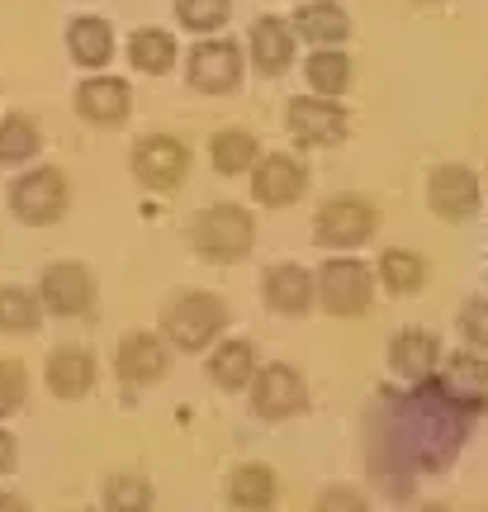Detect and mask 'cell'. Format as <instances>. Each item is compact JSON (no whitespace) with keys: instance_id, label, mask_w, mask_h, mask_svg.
Instances as JSON below:
<instances>
[{"instance_id":"8992f818","label":"cell","mask_w":488,"mask_h":512,"mask_svg":"<svg viewBox=\"0 0 488 512\" xmlns=\"http://www.w3.org/2000/svg\"><path fill=\"white\" fill-rule=\"evenodd\" d=\"M375 233H380V204L356 190H342L313 209V242L323 252H361L365 242H375Z\"/></svg>"},{"instance_id":"e0dca14e","label":"cell","mask_w":488,"mask_h":512,"mask_svg":"<svg viewBox=\"0 0 488 512\" xmlns=\"http://www.w3.org/2000/svg\"><path fill=\"white\" fill-rule=\"evenodd\" d=\"M247 176H252V200L266 209H290L308 190V166L290 152H261Z\"/></svg>"},{"instance_id":"4316f807","label":"cell","mask_w":488,"mask_h":512,"mask_svg":"<svg viewBox=\"0 0 488 512\" xmlns=\"http://www.w3.org/2000/svg\"><path fill=\"white\" fill-rule=\"evenodd\" d=\"M100 508L105 512H152L157 508V484L143 470H109L100 484Z\"/></svg>"},{"instance_id":"5b68a950","label":"cell","mask_w":488,"mask_h":512,"mask_svg":"<svg viewBox=\"0 0 488 512\" xmlns=\"http://www.w3.org/2000/svg\"><path fill=\"white\" fill-rule=\"evenodd\" d=\"M5 204H10V214L24 228H53L72 209V181H67L62 166H48V162L24 166L10 181V190H5Z\"/></svg>"},{"instance_id":"7402d4cb","label":"cell","mask_w":488,"mask_h":512,"mask_svg":"<svg viewBox=\"0 0 488 512\" xmlns=\"http://www.w3.org/2000/svg\"><path fill=\"white\" fill-rule=\"evenodd\" d=\"M223 498L237 512H271L280 503V475H275L266 460H242L223 479Z\"/></svg>"},{"instance_id":"9c48e42d","label":"cell","mask_w":488,"mask_h":512,"mask_svg":"<svg viewBox=\"0 0 488 512\" xmlns=\"http://www.w3.org/2000/svg\"><path fill=\"white\" fill-rule=\"evenodd\" d=\"M190 143L185 138H171V133H147L133 143L128 152V171H133V181L152 190V195H171V190H181L185 176H190Z\"/></svg>"},{"instance_id":"52a82bcc","label":"cell","mask_w":488,"mask_h":512,"mask_svg":"<svg viewBox=\"0 0 488 512\" xmlns=\"http://www.w3.org/2000/svg\"><path fill=\"white\" fill-rule=\"evenodd\" d=\"M247 403L261 422H290L313 408V389H308V375L299 366L266 361V366H256L252 384H247Z\"/></svg>"},{"instance_id":"9a60e30c","label":"cell","mask_w":488,"mask_h":512,"mask_svg":"<svg viewBox=\"0 0 488 512\" xmlns=\"http://www.w3.org/2000/svg\"><path fill=\"white\" fill-rule=\"evenodd\" d=\"M72 110L81 124L119 128V124H128V114H133V86L114 72H86L72 95Z\"/></svg>"},{"instance_id":"74e56055","label":"cell","mask_w":488,"mask_h":512,"mask_svg":"<svg viewBox=\"0 0 488 512\" xmlns=\"http://www.w3.org/2000/svg\"><path fill=\"white\" fill-rule=\"evenodd\" d=\"M408 512H455V508H451V503H413Z\"/></svg>"},{"instance_id":"f35d334b","label":"cell","mask_w":488,"mask_h":512,"mask_svg":"<svg viewBox=\"0 0 488 512\" xmlns=\"http://www.w3.org/2000/svg\"><path fill=\"white\" fill-rule=\"evenodd\" d=\"M413 5H422V10H441L446 0H413Z\"/></svg>"},{"instance_id":"30bf717a","label":"cell","mask_w":488,"mask_h":512,"mask_svg":"<svg viewBox=\"0 0 488 512\" xmlns=\"http://www.w3.org/2000/svg\"><path fill=\"white\" fill-rule=\"evenodd\" d=\"M441 394V399L460 408V413H470L474 422L488 418V356L484 351H451V356H441V366L436 375L427 380Z\"/></svg>"},{"instance_id":"3957f363","label":"cell","mask_w":488,"mask_h":512,"mask_svg":"<svg viewBox=\"0 0 488 512\" xmlns=\"http://www.w3.org/2000/svg\"><path fill=\"white\" fill-rule=\"evenodd\" d=\"M185 238H190V252L199 261H209V266H237L256 247V219L247 204L218 200V204H204L195 219H190Z\"/></svg>"},{"instance_id":"f546056e","label":"cell","mask_w":488,"mask_h":512,"mask_svg":"<svg viewBox=\"0 0 488 512\" xmlns=\"http://www.w3.org/2000/svg\"><path fill=\"white\" fill-rule=\"evenodd\" d=\"M38 152H43V128L34 114H0V166L38 162Z\"/></svg>"},{"instance_id":"ba28073f","label":"cell","mask_w":488,"mask_h":512,"mask_svg":"<svg viewBox=\"0 0 488 512\" xmlns=\"http://www.w3.org/2000/svg\"><path fill=\"white\" fill-rule=\"evenodd\" d=\"M38 304L48 318H91L95 304H100V290H95V271L76 256H62V261H48L43 275H38Z\"/></svg>"},{"instance_id":"1f68e13d","label":"cell","mask_w":488,"mask_h":512,"mask_svg":"<svg viewBox=\"0 0 488 512\" xmlns=\"http://www.w3.org/2000/svg\"><path fill=\"white\" fill-rule=\"evenodd\" d=\"M228 19H233V0H176V24L199 38L223 34Z\"/></svg>"},{"instance_id":"8fae6325","label":"cell","mask_w":488,"mask_h":512,"mask_svg":"<svg viewBox=\"0 0 488 512\" xmlns=\"http://www.w3.org/2000/svg\"><path fill=\"white\" fill-rule=\"evenodd\" d=\"M242 72H247V53H242V43L223 34L199 38L185 57V81L199 95H233L242 86Z\"/></svg>"},{"instance_id":"ab89813d","label":"cell","mask_w":488,"mask_h":512,"mask_svg":"<svg viewBox=\"0 0 488 512\" xmlns=\"http://www.w3.org/2000/svg\"><path fill=\"white\" fill-rule=\"evenodd\" d=\"M86 512H105V508H86Z\"/></svg>"},{"instance_id":"484cf974","label":"cell","mask_w":488,"mask_h":512,"mask_svg":"<svg viewBox=\"0 0 488 512\" xmlns=\"http://www.w3.org/2000/svg\"><path fill=\"white\" fill-rule=\"evenodd\" d=\"M176 57H181V43H176L171 29L147 24V29H133V34H128V67L138 76H166L176 67Z\"/></svg>"},{"instance_id":"f1b7e54d","label":"cell","mask_w":488,"mask_h":512,"mask_svg":"<svg viewBox=\"0 0 488 512\" xmlns=\"http://www.w3.org/2000/svg\"><path fill=\"white\" fill-rule=\"evenodd\" d=\"M304 81L313 95L342 100V95L351 91V81H356V62H351V53H342V48H313L304 62Z\"/></svg>"},{"instance_id":"7a4b0ae2","label":"cell","mask_w":488,"mask_h":512,"mask_svg":"<svg viewBox=\"0 0 488 512\" xmlns=\"http://www.w3.org/2000/svg\"><path fill=\"white\" fill-rule=\"evenodd\" d=\"M228 299L214 290H181L176 299L162 304V318H157V332H162L171 351H185V356H199L209 351L218 337H228Z\"/></svg>"},{"instance_id":"44dd1931","label":"cell","mask_w":488,"mask_h":512,"mask_svg":"<svg viewBox=\"0 0 488 512\" xmlns=\"http://www.w3.org/2000/svg\"><path fill=\"white\" fill-rule=\"evenodd\" d=\"M256 366H261V351L247 337H218L214 347H209V356H204V375L223 394H242L252 384Z\"/></svg>"},{"instance_id":"8d00e7d4","label":"cell","mask_w":488,"mask_h":512,"mask_svg":"<svg viewBox=\"0 0 488 512\" xmlns=\"http://www.w3.org/2000/svg\"><path fill=\"white\" fill-rule=\"evenodd\" d=\"M0 512H34V503L24 494H15V489H0Z\"/></svg>"},{"instance_id":"ac0fdd59","label":"cell","mask_w":488,"mask_h":512,"mask_svg":"<svg viewBox=\"0 0 488 512\" xmlns=\"http://www.w3.org/2000/svg\"><path fill=\"white\" fill-rule=\"evenodd\" d=\"M261 304L275 318H308L318 309V290H313V271L299 261H275L261 275Z\"/></svg>"},{"instance_id":"e575fe53","label":"cell","mask_w":488,"mask_h":512,"mask_svg":"<svg viewBox=\"0 0 488 512\" xmlns=\"http://www.w3.org/2000/svg\"><path fill=\"white\" fill-rule=\"evenodd\" d=\"M313 512H375V503H370V494L356 489V484H327V489H318V498H313Z\"/></svg>"},{"instance_id":"d6a6232c","label":"cell","mask_w":488,"mask_h":512,"mask_svg":"<svg viewBox=\"0 0 488 512\" xmlns=\"http://www.w3.org/2000/svg\"><path fill=\"white\" fill-rule=\"evenodd\" d=\"M455 332L470 351H484L488 356V294H470L460 299V313H455Z\"/></svg>"},{"instance_id":"4fadbf2b","label":"cell","mask_w":488,"mask_h":512,"mask_svg":"<svg viewBox=\"0 0 488 512\" xmlns=\"http://www.w3.org/2000/svg\"><path fill=\"white\" fill-rule=\"evenodd\" d=\"M427 209L441 223H470L484 209V185L479 171L465 162H436L427 171Z\"/></svg>"},{"instance_id":"d4e9b609","label":"cell","mask_w":488,"mask_h":512,"mask_svg":"<svg viewBox=\"0 0 488 512\" xmlns=\"http://www.w3.org/2000/svg\"><path fill=\"white\" fill-rule=\"evenodd\" d=\"M114 24L100 15H76L67 24V53H72L76 67H86V72H105L109 62H114Z\"/></svg>"},{"instance_id":"ffe728a7","label":"cell","mask_w":488,"mask_h":512,"mask_svg":"<svg viewBox=\"0 0 488 512\" xmlns=\"http://www.w3.org/2000/svg\"><path fill=\"white\" fill-rule=\"evenodd\" d=\"M294 53H299V34H294L290 19L280 15H261L247 34V57L261 76H285L294 67Z\"/></svg>"},{"instance_id":"603a6c76","label":"cell","mask_w":488,"mask_h":512,"mask_svg":"<svg viewBox=\"0 0 488 512\" xmlns=\"http://www.w3.org/2000/svg\"><path fill=\"white\" fill-rule=\"evenodd\" d=\"M375 280H380L384 294H394V299H413V294L427 290V280H432V261L417 252V247H384L380 261H375Z\"/></svg>"},{"instance_id":"cb8c5ba5","label":"cell","mask_w":488,"mask_h":512,"mask_svg":"<svg viewBox=\"0 0 488 512\" xmlns=\"http://www.w3.org/2000/svg\"><path fill=\"white\" fill-rule=\"evenodd\" d=\"M294 34L304 38L308 48H342L351 38V15L337 0H304L294 10Z\"/></svg>"},{"instance_id":"836d02e7","label":"cell","mask_w":488,"mask_h":512,"mask_svg":"<svg viewBox=\"0 0 488 512\" xmlns=\"http://www.w3.org/2000/svg\"><path fill=\"white\" fill-rule=\"evenodd\" d=\"M29 403V366L15 356H0V422L15 418Z\"/></svg>"},{"instance_id":"5bb4252c","label":"cell","mask_w":488,"mask_h":512,"mask_svg":"<svg viewBox=\"0 0 488 512\" xmlns=\"http://www.w3.org/2000/svg\"><path fill=\"white\" fill-rule=\"evenodd\" d=\"M171 361H176V351H171L162 332L133 328L114 347V380L124 389H152V384H162L171 375Z\"/></svg>"},{"instance_id":"83f0119b","label":"cell","mask_w":488,"mask_h":512,"mask_svg":"<svg viewBox=\"0 0 488 512\" xmlns=\"http://www.w3.org/2000/svg\"><path fill=\"white\" fill-rule=\"evenodd\" d=\"M261 157V143H256L252 128H218L214 138H209V166H214L218 176H247Z\"/></svg>"},{"instance_id":"d6986e66","label":"cell","mask_w":488,"mask_h":512,"mask_svg":"<svg viewBox=\"0 0 488 512\" xmlns=\"http://www.w3.org/2000/svg\"><path fill=\"white\" fill-rule=\"evenodd\" d=\"M95 380H100L95 351H86L81 342L48 351V361H43V384L57 403H81L95 389Z\"/></svg>"},{"instance_id":"6da1fadb","label":"cell","mask_w":488,"mask_h":512,"mask_svg":"<svg viewBox=\"0 0 488 512\" xmlns=\"http://www.w3.org/2000/svg\"><path fill=\"white\" fill-rule=\"evenodd\" d=\"M474 437V418L436 394L432 384L380 389L365 408V465L384 498L413 503L427 475H446Z\"/></svg>"},{"instance_id":"2e32d148","label":"cell","mask_w":488,"mask_h":512,"mask_svg":"<svg viewBox=\"0 0 488 512\" xmlns=\"http://www.w3.org/2000/svg\"><path fill=\"white\" fill-rule=\"evenodd\" d=\"M441 337L432 328H398L384 342V366L398 384H427L441 366Z\"/></svg>"},{"instance_id":"d590c367","label":"cell","mask_w":488,"mask_h":512,"mask_svg":"<svg viewBox=\"0 0 488 512\" xmlns=\"http://www.w3.org/2000/svg\"><path fill=\"white\" fill-rule=\"evenodd\" d=\"M19 470V437L10 427H0V479Z\"/></svg>"},{"instance_id":"4dcf8cb0","label":"cell","mask_w":488,"mask_h":512,"mask_svg":"<svg viewBox=\"0 0 488 512\" xmlns=\"http://www.w3.org/2000/svg\"><path fill=\"white\" fill-rule=\"evenodd\" d=\"M43 304H38V290L29 285H0V332L5 337H34L43 328Z\"/></svg>"},{"instance_id":"7c38bea8","label":"cell","mask_w":488,"mask_h":512,"mask_svg":"<svg viewBox=\"0 0 488 512\" xmlns=\"http://www.w3.org/2000/svg\"><path fill=\"white\" fill-rule=\"evenodd\" d=\"M285 133H290L299 147H337L346 143V133H351V110H346L342 100H332V95H294L290 105H285Z\"/></svg>"},{"instance_id":"277c9868","label":"cell","mask_w":488,"mask_h":512,"mask_svg":"<svg viewBox=\"0 0 488 512\" xmlns=\"http://www.w3.org/2000/svg\"><path fill=\"white\" fill-rule=\"evenodd\" d=\"M313 290H318V309L327 318H361L375 304L380 280H375V266H365L356 252H332L313 271Z\"/></svg>"}]
</instances>
